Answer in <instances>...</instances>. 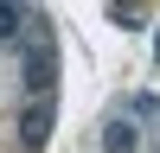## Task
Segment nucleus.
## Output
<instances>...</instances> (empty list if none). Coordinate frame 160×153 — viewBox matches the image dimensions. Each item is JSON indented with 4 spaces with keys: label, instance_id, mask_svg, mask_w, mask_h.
<instances>
[{
    "label": "nucleus",
    "instance_id": "nucleus-1",
    "mask_svg": "<svg viewBox=\"0 0 160 153\" xmlns=\"http://www.w3.org/2000/svg\"><path fill=\"white\" fill-rule=\"evenodd\" d=\"M51 89H58V38L38 19V38L26 51V102H51Z\"/></svg>",
    "mask_w": 160,
    "mask_h": 153
},
{
    "label": "nucleus",
    "instance_id": "nucleus-2",
    "mask_svg": "<svg viewBox=\"0 0 160 153\" xmlns=\"http://www.w3.org/2000/svg\"><path fill=\"white\" fill-rule=\"evenodd\" d=\"M51 121H58V102H26L19 109V153H45Z\"/></svg>",
    "mask_w": 160,
    "mask_h": 153
},
{
    "label": "nucleus",
    "instance_id": "nucleus-3",
    "mask_svg": "<svg viewBox=\"0 0 160 153\" xmlns=\"http://www.w3.org/2000/svg\"><path fill=\"white\" fill-rule=\"evenodd\" d=\"M102 153H141L135 115H109V121H102Z\"/></svg>",
    "mask_w": 160,
    "mask_h": 153
},
{
    "label": "nucleus",
    "instance_id": "nucleus-4",
    "mask_svg": "<svg viewBox=\"0 0 160 153\" xmlns=\"http://www.w3.org/2000/svg\"><path fill=\"white\" fill-rule=\"evenodd\" d=\"M19 26H26L19 7H0V45H13V38H19Z\"/></svg>",
    "mask_w": 160,
    "mask_h": 153
},
{
    "label": "nucleus",
    "instance_id": "nucleus-5",
    "mask_svg": "<svg viewBox=\"0 0 160 153\" xmlns=\"http://www.w3.org/2000/svg\"><path fill=\"white\" fill-rule=\"evenodd\" d=\"M135 115L141 121H160V96H135Z\"/></svg>",
    "mask_w": 160,
    "mask_h": 153
}]
</instances>
